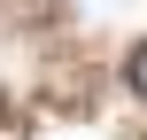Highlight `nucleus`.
Instances as JSON below:
<instances>
[{
    "instance_id": "1",
    "label": "nucleus",
    "mask_w": 147,
    "mask_h": 140,
    "mask_svg": "<svg viewBox=\"0 0 147 140\" xmlns=\"http://www.w3.org/2000/svg\"><path fill=\"white\" fill-rule=\"evenodd\" d=\"M132 86H140V94H147V47H140V55H132Z\"/></svg>"
}]
</instances>
